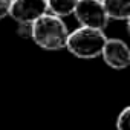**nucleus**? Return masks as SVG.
I'll use <instances>...</instances> for the list:
<instances>
[{
	"label": "nucleus",
	"mask_w": 130,
	"mask_h": 130,
	"mask_svg": "<svg viewBox=\"0 0 130 130\" xmlns=\"http://www.w3.org/2000/svg\"><path fill=\"white\" fill-rule=\"evenodd\" d=\"M69 29L63 19L44 14L32 23L31 38L32 41L44 51H61L66 47Z\"/></svg>",
	"instance_id": "1"
},
{
	"label": "nucleus",
	"mask_w": 130,
	"mask_h": 130,
	"mask_svg": "<svg viewBox=\"0 0 130 130\" xmlns=\"http://www.w3.org/2000/svg\"><path fill=\"white\" fill-rule=\"evenodd\" d=\"M107 37L104 31L90 29V28H77L68 35L66 47L75 58L81 60H92L101 55Z\"/></svg>",
	"instance_id": "2"
},
{
	"label": "nucleus",
	"mask_w": 130,
	"mask_h": 130,
	"mask_svg": "<svg viewBox=\"0 0 130 130\" xmlns=\"http://www.w3.org/2000/svg\"><path fill=\"white\" fill-rule=\"evenodd\" d=\"M74 15L83 28L104 31L109 25V17L101 0H78Z\"/></svg>",
	"instance_id": "3"
},
{
	"label": "nucleus",
	"mask_w": 130,
	"mask_h": 130,
	"mask_svg": "<svg viewBox=\"0 0 130 130\" xmlns=\"http://www.w3.org/2000/svg\"><path fill=\"white\" fill-rule=\"evenodd\" d=\"M100 57L113 71H124L130 64V49L121 38H107Z\"/></svg>",
	"instance_id": "4"
},
{
	"label": "nucleus",
	"mask_w": 130,
	"mask_h": 130,
	"mask_svg": "<svg viewBox=\"0 0 130 130\" xmlns=\"http://www.w3.org/2000/svg\"><path fill=\"white\" fill-rule=\"evenodd\" d=\"M47 14L46 0H12L9 17L17 23H34Z\"/></svg>",
	"instance_id": "5"
},
{
	"label": "nucleus",
	"mask_w": 130,
	"mask_h": 130,
	"mask_svg": "<svg viewBox=\"0 0 130 130\" xmlns=\"http://www.w3.org/2000/svg\"><path fill=\"white\" fill-rule=\"evenodd\" d=\"M109 20L127 22L130 15V0H101Z\"/></svg>",
	"instance_id": "6"
},
{
	"label": "nucleus",
	"mask_w": 130,
	"mask_h": 130,
	"mask_svg": "<svg viewBox=\"0 0 130 130\" xmlns=\"http://www.w3.org/2000/svg\"><path fill=\"white\" fill-rule=\"evenodd\" d=\"M46 3H47V12L61 19L74 14L78 0H46Z\"/></svg>",
	"instance_id": "7"
},
{
	"label": "nucleus",
	"mask_w": 130,
	"mask_h": 130,
	"mask_svg": "<svg viewBox=\"0 0 130 130\" xmlns=\"http://www.w3.org/2000/svg\"><path fill=\"white\" fill-rule=\"evenodd\" d=\"M116 130H130V107H124L116 116Z\"/></svg>",
	"instance_id": "8"
},
{
	"label": "nucleus",
	"mask_w": 130,
	"mask_h": 130,
	"mask_svg": "<svg viewBox=\"0 0 130 130\" xmlns=\"http://www.w3.org/2000/svg\"><path fill=\"white\" fill-rule=\"evenodd\" d=\"M31 32H32V23H19L17 28V34L23 38H31Z\"/></svg>",
	"instance_id": "9"
},
{
	"label": "nucleus",
	"mask_w": 130,
	"mask_h": 130,
	"mask_svg": "<svg viewBox=\"0 0 130 130\" xmlns=\"http://www.w3.org/2000/svg\"><path fill=\"white\" fill-rule=\"evenodd\" d=\"M11 5H12V0H0V20H3L9 15Z\"/></svg>",
	"instance_id": "10"
}]
</instances>
